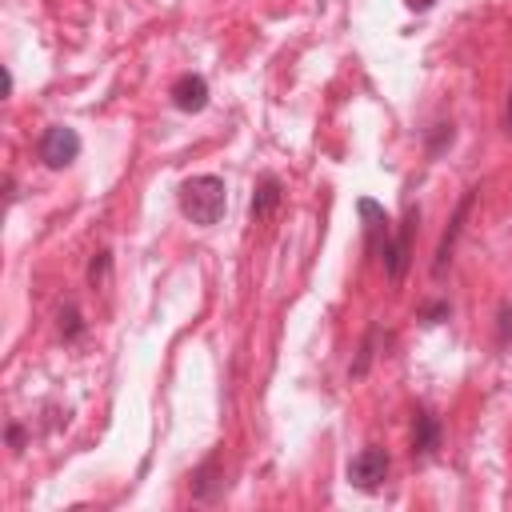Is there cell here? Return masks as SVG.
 I'll return each instance as SVG.
<instances>
[{"mask_svg":"<svg viewBox=\"0 0 512 512\" xmlns=\"http://www.w3.org/2000/svg\"><path fill=\"white\" fill-rule=\"evenodd\" d=\"M508 340H512V308L500 304V344H508Z\"/></svg>","mask_w":512,"mask_h":512,"instance_id":"obj_11","label":"cell"},{"mask_svg":"<svg viewBox=\"0 0 512 512\" xmlns=\"http://www.w3.org/2000/svg\"><path fill=\"white\" fill-rule=\"evenodd\" d=\"M228 208V188L220 176H192L180 184V212L200 224V228H212Z\"/></svg>","mask_w":512,"mask_h":512,"instance_id":"obj_1","label":"cell"},{"mask_svg":"<svg viewBox=\"0 0 512 512\" xmlns=\"http://www.w3.org/2000/svg\"><path fill=\"white\" fill-rule=\"evenodd\" d=\"M172 104H176L180 112H200V108L208 104V80H204L200 72L176 76V84H172Z\"/></svg>","mask_w":512,"mask_h":512,"instance_id":"obj_4","label":"cell"},{"mask_svg":"<svg viewBox=\"0 0 512 512\" xmlns=\"http://www.w3.org/2000/svg\"><path fill=\"white\" fill-rule=\"evenodd\" d=\"M76 156H80V136H76L68 124H52V128L40 136V160H44L48 168H68Z\"/></svg>","mask_w":512,"mask_h":512,"instance_id":"obj_2","label":"cell"},{"mask_svg":"<svg viewBox=\"0 0 512 512\" xmlns=\"http://www.w3.org/2000/svg\"><path fill=\"white\" fill-rule=\"evenodd\" d=\"M360 216L368 220V224H364V236H368V252L384 256V252H388V244H392V228H388V216H384V208H380L376 200H360Z\"/></svg>","mask_w":512,"mask_h":512,"instance_id":"obj_5","label":"cell"},{"mask_svg":"<svg viewBox=\"0 0 512 512\" xmlns=\"http://www.w3.org/2000/svg\"><path fill=\"white\" fill-rule=\"evenodd\" d=\"M276 204H280V180L276 176H264L256 184V196H252V216L256 220H268L276 212Z\"/></svg>","mask_w":512,"mask_h":512,"instance_id":"obj_8","label":"cell"},{"mask_svg":"<svg viewBox=\"0 0 512 512\" xmlns=\"http://www.w3.org/2000/svg\"><path fill=\"white\" fill-rule=\"evenodd\" d=\"M384 476H388V452H384V448H360V452L352 456V464H348V480H352L356 488H364V492L380 488Z\"/></svg>","mask_w":512,"mask_h":512,"instance_id":"obj_3","label":"cell"},{"mask_svg":"<svg viewBox=\"0 0 512 512\" xmlns=\"http://www.w3.org/2000/svg\"><path fill=\"white\" fill-rule=\"evenodd\" d=\"M468 208H472V192H464V200H460V208H456V220L448 224V232H444V240H440V248H436V260H432V272H436V276L444 272V264H448V256H452V244H456V236H460V220H464Z\"/></svg>","mask_w":512,"mask_h":512,"instance_id":"obj_7","label":"cell"},{"mask_svg":"<svg viewBox=\"0 0 512 512\" xmlns=\"http://www.w3.org/2000/svg\"><path fill=\"white\" fill-rule=\"evenodd\" d=\"M508 132H512V96H508Z\"/></svg>","mask_w":512,"mask_h":512,"instance_id":"obj_12","label":"cell"},{"mask_svg":"<svg viewBox=\"0 0 512 512\" xmlns=\"http://www.w3.org/2000/svg\"><path fill=\"white\" fill-rule=\"evenodd\" d=\"M436 440H440V424H436V416H432V412H416V452L428 456V452L436 448Z\"/></svg>","mask_w":512,"mask_h":512,"instance_id":"obj_9","label":"cell"},{"mask_svg":"<svg viewBox=\"0 0 512 512\" xmlns=\"http://www.w3.org/2000/svg\"><path fill=\"white\" fill-rule=\"evenodd\" d=\"M104 272H108V252H96V260H92V268H88V280H92V284H104Z\"/></svg>","mask_w":512,"mask_h":512,"instance_id":"obj_10","label":"cell"},{"mask_svg":"<svg viewBox=\"0 0 512 512\" xmlns=\"http://www.w3.org/2000/svg\"><path fill=\"white\" fill-rule=\"evenodd\" d=\"M412 224H416V212L408 208V220L400 224V236L388 244V252H384V268H388V276L392 280H400L404 276V268H408V252H412Z\"/></svg>","mask_w":512,"mask_h":512,"instance_id":"obj_6","label":"cell"}]
</instances>
